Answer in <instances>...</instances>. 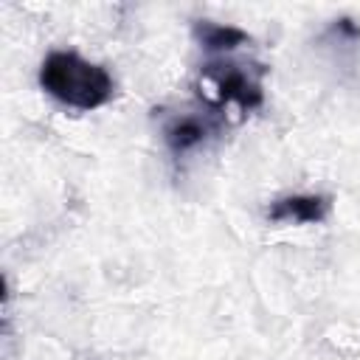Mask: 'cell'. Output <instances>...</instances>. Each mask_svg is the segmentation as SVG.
Returning a JSON list of instances; mask_svg holds the SVG:
<instances>
[{"label":"cell","instance_id":"obj_1","mask_svg":"<svg viewBox=\"0 0 360 360\" xmlns=\"http://www.w3.org/2000/svg\"><path fill=\"white\" fill-rule=\"evenodd\" d=\"M39 87L59 104L84 112L104 107L115 93L107 68L76 51H51L39 65Z\"/></svg>","mask_w":360,"mask_h":360},{"label":"cell","instance_id":"obj_2","mask_svg":"<svg viewBox=\"0 0 360 360\" xmlns=\"http://www.w3.org/2000/svg\"><path fill=\"white\" fill-rule=\"evenodd\" d=\"M264 73H267L264 65L236 59L233 53L211 56L200 68L202 82H208L214 90V98L208 101L217 104L219 110L233 104L242 112H253L264 104Z\"/></svg>","mask_w":360,"mask_h":360},{"label":"cell","instance_id":"obj_3","mask_svg":"<svg viewBox=\"0 0 360 360\" xmlns=\"http://www.w3.org/2000/svg\"><path fill=\"white\" fill-rule=\"evenodd\" d=\"M222 124H225V112L208 98H202V104L197 107H183V110L163 115L160 135H163L166 149L174 158H183L200 149L202 143H208L214 135H219Z\"/></svg>","mask_w":360,"mask_h":360},{"label":"cell","instance_id":"obj_4","mask_svg":"<svg viewBox=\"0 0 360 360\" xmlns=\"http://www.w3.org/2000/svg\"><path fill=\"white\" fill-rule=\"evenodd\" d=\"M332 200L326 194H287L267 205V219L273 225H318L326 219Z\"/></svg>","mask_w":360,"mask_h":360},{"label":"cell","instance_id":"obj_5","mask_svg":"<svg viewBox=\"0 0 360 360\" xmlns=\"http://www.w3.org/2000/svg\"><path fill=\"white\" fill-rule=\"evenodd\" d=\"M194 39H197V45H200L208 56H231V53H236L242 45L250 42L248 31H242V28H236V25L214 22V20H197V22H194Z\"/></svg>","mask_w":360,"mask_h":360}]
</instances>
